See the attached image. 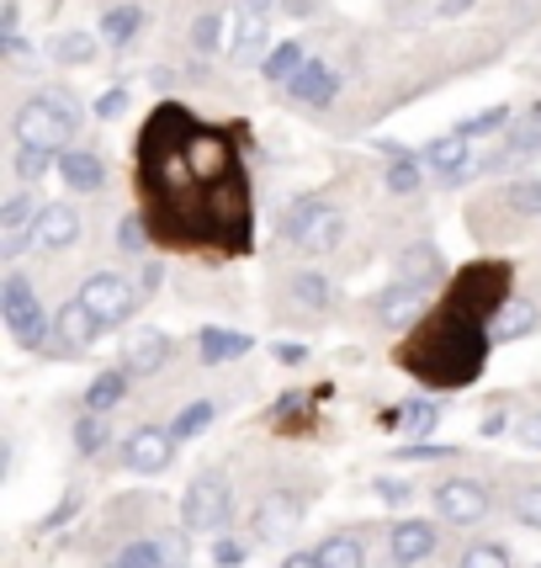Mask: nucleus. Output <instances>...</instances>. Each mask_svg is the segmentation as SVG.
<instances>
[{"label": "nucleus", "instance_id": "1", "mask_svg": "<svg viewBox=\"0 0 541 568\" xmlns=\"http://www.w3.org/2000/svg\"><path fill=\"white\" fill-rule=\"evenodd\" d=\"M139 197L149 234L181 250L239 255L249 245V181L239 144L186 106H160L144 123Z\"/></svg>", "mask_w": 541, "mask_h": 568}, {"label": "nucleus", "instance_id": "2", "mask_svg": "<svg viewBox=\"0 0 541 568\" xmlns=\"http://www.w3.org/2000/svg\"><path fill=\"white\" fill-rule=\"evenodd\" d=\"M489 346H493L489 324H478L441 303V308L415 329V341L398 351V362H404V372L419 377L425 388H468V383H478V372L489 362Z\"/></svg>", "mask_w": 541, "mask_h": 568}, {"label": "nucleus", "instance_id": "3", "mask_svg": "<svg viewBox=\"0 0 541 568\" xmlns=\"http://www.w3.org/2000/svg\"><path fill=\"white\" fill-rule=\"evenodd\" d=\"M504 303H510V266L504 261H478L462 276H451V287H446V308L489 324V329L504 314Z\"/></svg>", "mask_w": 541, "mask_h": 568}, {"label": "nucleus", "instance_id": "4", "mask_svg": "<svg viewBox=\"0 0 541 568\" xmlns=\"http://www.w3.org/2000/svg\"><path fill=\"white\" fill-rule=\"evenodd\" d=\"M70 139H74V112L64 106V101H53V97L22 101V112H17V144L59 154ZM64 154H70V149H64Z\"/></svg>", "mask_w": 541, "mask_h": 568}, {"label": "nucleus", "instance_id": "5", "mask_svg": "<svg viewBox=\"0 0 541 568\" xmlns=\"http://www.w3.org/2000/svg\"><path fill=\"white\" fill-rule=\"evenodd\" d=\"M0 320H6V329H11L27 351H38L53 329V324L43 320V303H38V293H32V282H27L22 272H11L0 282Z\"/></svg>", "mask_w": 541, "mask_h": 568}, {"label": "nucleus", "instance_id": "6", "mask_svg": "<svg viewBox=\"0 0 541 568\" xmlns=\"http://www.w3.org/2000/svg\"><path fill=\"white\" fill-rule=\"evenodd\" d=\"M223 520H228V478L207 468L192 478V489L181 499V531H218Z\"/></svg>", "mask_w": 541, "mask_h": 568}, {"label": "nucleus", "instance_id": "7", "mask_svg": "<svg viewBox=\"0 0 541 568\" xmlns=\"http://www.w3.org/2000/svg\"><path fill=\"white\" fill-rule=\"evenodd\" d=\"M340 234L345 219L340 207H329V202H297L293 219H287V240H297V250H308V255H329L340 245Z\"/></svg>", "mask_w": 541, "mask_h": 568}, {"label": "nucleus", "instance_id": "8", "mask_svg": "<svg viewBox=\"0 0 541 568\" xmlns=\"http://www.w3.org/2000/svg\"><path fill=\"white\" fill-rule=\"evenodd\" d=\"M80 303L91 308L101 320V329H118V324L133 320V308H139V293L127 287L123 276H112V272H96V276H85V287H80Z\"/></svg>", "mask_w": 541, "mask_h": 568}, {"label": "nucleus", "instance_id": "9", "mask_svg": "<svg viewBox=\"0 0 541 568\" xmlns=\"http://www.w3.org/2000/svg\"><path fill=\"white\" fill-rule=\"evenodd\" d=\"M175 446H181L175 430H165V425H139V430L123 442V463L133 473H171Z\"/></svg>", "mask_w": 541, "mask_h": 568}, {"label": "nucleus", "instance_id": "10", "mask_svg": "<svg viewBox=\"0 0 541 568\" xmlns=\"http://www.w3.org/2000/svg\"><path fill=\"white\" fill-rule=\"evenodd\" d=\"M436 516H446L451 526H478L489 516V489L472 478H441L436 484Z\"/></svg>", "mask_w": 541, "mask_h": 568}, {"label": "nucleus", "instance_id": "11", "mask_svg": "<svg viewBox=\"0 0 541 568\" xmlns=\"http://www.w3.org/2000/svg\"><path fill=\"white\" fill-rule=\"evenodd\" d=\"M38 202L27 197V192H11V197L0 202V255L6 261H17L32 240H38Z\"/></svg>", "mask_w": 541, "mask_h": 568}, {"label": "nucleus", "instance_id": "12", "mask_svg": "<svg viewBox=\"0 0 541 568\" xmlns=\"http://www.w3.org/2000/svg\"><path fill=\"white\" fill-rule=\"evenodd\" d=\"M425 303H430V293L419 282H398V287H388V293L377 297V320L388 324V329H409V324L425 320Z\"/></svg>", "mask_w": 541, "mask_h": 568}, {"label": "nucleus", "instance_id": "13", "mask_svg": "<svg viewBox=\"0 0 541 568\" xmlns=\"http://www.w3.org/2000/svg\"><path fill=\"white\" fill-rule=\"evenodd\" d=\"M297 520H303V499L297 495H266L261 505H255V516H249V526H255V537L261 542H276V537H287Z\"/></svg>", "mask_w": 541, "mask_h": 568}, {"label": "nucleus", "instance_id": "14", "mask_svg": "<svg viewBox=\"0 0 541 568\" xmlns=\"http://www.w3.org/2000/svg\"><path fill=\"white\" fill-rule=\"evenodd\" d=\"M171 335L165 329H144V335H133L123 346V372L127 377H154V372L171 362Z\"/></svg>", "mask_w": 541, "mask_h": 568}, {"label": "nucleus", "instance_id": "15", "mask_svg": "<svg viewBox=\"0 0 541 568\" xmlns=\"http://www.w3.org/2000/svg\"><path fill=\"white\" fill-rule=\"evenodd\" d=\"M388 552H394V564L419 568L436 552V526L430 520H398L394 531H388Z\"/></svg>", "mask_w": 541, "mask_h": 568}, {"label": "nucleus", "instance_id": "16", "mask_svg": "<svg viewBox=\"0 0 541 568\" xmlns=\"http://www.w3.org/2000/svg\"><path fill=\"white\" fill-rule=\"evenodd\" d=\"M53 335H59V346L64 351H91V341L101 335V320L80 303V297H70V303L53 314Z\"/></svg>", "mask_w": 541, "mask_h": 568}, {"label": "nucleus", "instance_id": "17", "mask_svg": "<svg viewBox=\"0 0 541 568\" xmlns=\"http://www.w3.org/2000/svg\"><path fill=\"white\" fill-rule=\"evenodd\" d=\"M74 240H80V213H74L70 202H43V213H38V245L70 250Z\"/></svg>", "mask_w": 541, "mask_h": 568}, {"label": "nucleus", "instance_id": "18", "mask_svg": "<svg viewBox=\"0 0 541 568\" xmlns=\"http://www.w3.org/2000/svg\"><path fill=\"white\" fill-rule=\"evenodd\" d=\"M303 106H329L335 101V91H340V80H335V70L329 64H319V59H308L303 70L293 74V85H287Z\"/></svg>", "mask_w": 541, "mask_h": 568}, {"label": "nucleus", "instance_id": "19", "mask_svg": "<svg viewBox=\"0 0 541 568\" xmlns=\"http://www.w3.org/2000/svg\"><path fill=\"white\" fill-rule=\"evenodd\" d=\"M468 149H472L468 133H441L436 144H425L419 165H430V171H441L446 181H457V175L468 171Z\"/></svg>", "mask_w": 541, "mask_h": 568}, {"label": "nucleus", "instance_id": "20", "mask_svg": "<svg viewBox=\"0 0 541 568\" xmlns=\"http://www.w3.org/2000/svg\"><path fill=\"white\" fill-rule=\"evenodd\" d=\"M59 175H64V186H70V192H101V186H106V165H101V154H85V149L59 154Z\"/></svg>", "mask_w": 541, "mask_h": 568}, {"label": "nucleus", "instance_id": "21", "mask_svg": "<svg viewBox=\"0 0 541 568\" xmlns=\"http://www.w3.org/2000/svg\"><path fill=\"white\" fill-rule=\"evenodd\" d=\"M537 324H541V303H531V297H510L504 314L493 320V346H510V341H520V335H531Z\"/></svg>", "mask_w": 541, "mask_h": 568}, {"label": "nucleus", "instance_id": "22", "mask_svg": "<svg viewBox=\"0 0 541 568\" xmlns=\"http://www.w3.org/2000/svg\"><path fill=\"white\" fill-rule=\"evenodd\" d=\"M249 346H255V341H249V335H239V329H202V335H197V356L207 362V367L239 362Z\"/></svg>", "mask_w": 541, "mask_h": 568}, {"label": "nucleus", "instance_id": "23", "mask_svg": "<svg viewBox=\"0 0 541 568\" xmlns=\"http://www.w3.org/2000/svg\"><path fill=\"white\" fill-rule=\"evenodd\" d=\"M127 377L123 367H112V372H101V377H91V388H85V415H106V409H118L127 398Z\"/></svg>", "mask_w": 541, "mask_h": 568}, {"label": "nucleus", "instance_id": "24", "mask_svg": "<svg viewBox=\"0 0 541 568\" xmlns=\"http://www.w3.org/2000/svg\"><path fill=\"white\" fill-rule=\"evenodd\" d=\"M266 11H239V32H234V64H255L266 53Z\"/></svg>", "mask_w": 541, "mask_h": 568}, {"label": "nucleus", "instance_id": "25", "mask_svg": "<svg viewBox=\"0 0 541 568\" xmlns=\"http://www.w3.org/2000/svg\"><path fill=\"white\" fill-rule=\"evenodd\" d=\"M441 276V250L436 245H409L404 255H398V282H436Z\"/></svg>", "mask_w": 541, "mask_h": 568}, {"label": "nucleus", "instance_id": "26", "mask_svg": "<svg viewBox=\"0 0 541 568\" xmlns=\"http://www.w3.org/2000/svg\"><path fill=\"white\" fill-rule=\"evenodd\" d=\"M319 564L324 568H367V547L356 542L350 531H345V537H324V542H319Z\"/></svg>", "mask_w": 541, "mask_h": 568}, {"label": "nucleus", "instance_id": "27", "mask_svg": "<svg viewBox=\"0 0 541 568\" xmlns=\"http://www.w3.org/2000/svg\"><path fill=\"white\" fill-rule=\"evenodd\" d=\"M303 64H308V59H303L297 43H276V49L266 53V64H261V70H266V80H287V85H293V74L303 70Z\"/></svg>", "mask_w": 541, "mask_h": 568}, {"label": "nucleus", "instance_id": "28", "mask_svg": "<svg viewBox=\"0 0 541 568\" xmlns=\"http://www.w3.org/2000/svg\"><path fill=\"white\" fill-rule=\"evenodd\" d=\"M537 149H541V106L516 128V133H510V144H504L499 160H525V154H537Z\"/></svg>", "mask_w": 541, "mask_h": 568}, {"label": "nucleus", "instance_id": "29", "mask_svg": "<svg viewBox=\"0 0 541 568\" xmlns=\"http://www.w3.org/2000/svg\"><path fill=\"white\" fill-rule=\"evenodd\" d=\"M144 27V11L139 6H112L106 11V22H101V38H112V43H127L133 32Z\"/></svg>", "mask_w": 541, "mask_h": 568}, {"label": "nucleus", "instance_id": "30", "mask_svg": "<svg viewBox=\"0 0 541 568\" xmlns=\"http://www.w3.org/2000/svg\"><path fill=\"white\" fill-rule=\"evenodd\" d=\"M53 59H59V64H91V59H96V38H91V32H64V38L53 43Z\"/></svg>", "mask_w": 541, "mask_h": 568}, {"label": "nucleus", "instance_id": "31", "mask_svg": "<svg viewBox=\"0 0 541 568\" xmlns=\"http://www.w3.org/2000/svg\"><path fill=\"white\" fill-rule=\"evenodd\" d=\"M207 425H213V404H186V409L171 420V430H175V442H192V436H202Z\"/></svg>", "mask_w": 541, "mask_h": 568}, {"label": "nucleus", "instance_id": "32", "mask_svg": "<svg viewBox=\"0 0 541 568\" xmlns=\"http://www.w3.org/2000/svg\"><path fill=\"white\" fill-rule=\"evenodd\" d=\"M101 446H106V425H101V415H80V420H74V452H80V457H96Z\"/></svg>", "mask_w": 541, "mask_h": 568}, {"label": "nucleus", "instance_id": "33", "mask_svg": "<svg viewBox=\"0 0 541 568\" xmlns=\"http://www.w3.org/2000/svg\"><path fill=\"white\" fill-rule=\"evenodd\" d=\"M404 425L419 430V436H430V430L441 425V404H436V398H409V404H404Z\"/></svg>", "mask_w": 541, "mask_h": 568}, {"label": "nucleus", "instance_id": "34", "mask_svg": "<svg viewBox=\"0 0 541 568\" xmlns=\"http://www.w3.org/2000/svg\"><path fill=\"white\" fill-rule=\"evenodd\" d=\"M382 181H388V192H398V197H404V192H415L425 175H419V160H409V154H394V165H388V175H382Z\"/></svg>", "mask_w": 541, "mask_h": 568}, {"label": "nucleus", "instance_id": "35", "mask_svg": "<svg viewBox=\"0 0 541 568\" xmlns=\"http://www.w3.org/2000/svg\"><path fill=\"white\" fill-rule=\"evenodd\" d=\"M218 43H223V17H218V11H202L197 22H192V49L213 53Z\"/></svg>", "mask_w": 541, "mask_h": 568}, {"label": "nucleus", "instance_id": "36", "mask_svg": "<svg viewBox=\"0 0 541 568\" xmlns=\"http://www.w3.org/2000/svg\"><path fill=\"white\" fill-rule=\"evenodd\" d=\"M118 245H123L127 255H144V250H149V223H144V213H127V219L118 223Z\"/></svg>", "mask_w": 541, "mask_h": 568}, {"label": "nucleus", "instance_id": "37", "mask_svg": "<svg viewBox=\"0 0 541 568\" xmlns=\"http://www.w3.org/2000/svg\"><path fill=\"white\" fill-rule=\"evenodd\" d=\"M293 293H297V303H308V308H329V282H324L319 272H303L293 282Z\"/></svg>", "mask_w": 541, "mask_h": 568}, {"label": "nucleus", "instance_id": "38", "mask_svg": "<svg viewBox=\"0 0 541 568\" xmlns=\"http://www.w3.org/2000/svg\"><path fill=\"white\" fill-rule=\"evenodd\" d=\"M457 568H510V552H504L499 542H478V547L462 552V564Z\"/></svg>", "mask_w": 541, "mask_h": 568}, {"label": "nucleus", "instance_id": "39", "mask_svg": "<svg viewBox=\"0 0 541 568\" xmlns=\"http://www.w3.org/2000/svg\"><path fill=\"white\" fill-rule=\"evenodd\" d=\"M49 171H53V154H49V149L17 144V175H22V181H38V175H49Z\"/></svg>", "mask_w": 541, "mask_h": 568}, {"label": "nucleus", "instance_id": "40", "mask_svg": "<svg viewBox=\"0 0 541 568\" xmlns=\"http://www.w3.org/2000/svg\"><path fill=\"white\" fill-rule=\"evenodd\" d=\"M112 568H160V542H127L112 558Z\"/></svg>", "mask_w": 541, "mask_h": 568}, {"label": "nucleus", "instance_id": "41", "mask_svg": "<svg viewBox=\"0 0 541 568\" xmlns=\"http://www.w3.org/2000/svg\"><path fill=\"white\" fill-rule=\"evenodd\" d=\"M510 207L525 219H541V181H516L510 186Z\"/></svg>", "mask_w": 541, "mask_h": 568}, {"label": "nucleus", "instance_id": "42", "mask_svg": "<svg viewBox=\"0 0 541 568\" xmlns=\"http://www.w3.org/2000/svg\"><path fill=\"white\" fill-rule=\"evenodd\" d=\"M510 505H516V516L525 520V526H537V531H541V484L516 489V499H510Z\"/></svg>", "mask_w": 541, "mask_h": 568}, {"label": "nucleus", "instance_id": "43", "mask_svg": "<svg viewBox=\"0 0 541 568\" xmlns=\"http://www.w3.org/2000/svg\"><path fill=\"white\" fill-rule=\"evenodd\" d=\"M510 123V106H489V112H478V118H468V123L457 128V133H468V139H478V133H493V128Z\"/></svg>", "mask_w": 541, "mask_h": 568}, {"label": "nucleus", "instance_id": "44", "mask_svg": "<svg viewBox=\"0 0 541 568\" xmlns=\"http://www.w3.org/2000/svg\"><path fill=\"white\" fill-rule=\"evenodd\" d=\"M451 457V446H436V442H409L398 446V463H446Z\"/></svg>", "mask_w": 541, "mask_h": 568}, {"label": "nucleus", "instance_id": "45", "mask_svg": "<svg viewBox=\"0 0 541 568\" xmlns=\"http://www.w3.org/2000/svg\"><path fill=\"white\" fill-rule=\"evenodd\" d=\"M186 537H192V531L160 537V568H186Z\"/></svg>", "mask_w": 541, "mask_h": 568}, {"label": "nucleus", "instance_id": "46", "mask_svg": "<svg viewBox=\"0 0 541 568\" xmlns=\"http://www.w3.org/2000/svg\"><path fill=\"white\" fill-rule=\"evenodd\" d=\"M213 558H218V568H239L245 564V547L228 542V537H218V542H213Z\"/></svg>", "mask_w": 541, "mask_h": 568}, {"label": "nucleus", "instance_id": "47", "mask_svg": "<svg viewBox=\"0 0 541 568\" xmlns=\"http://www.w3.org/2000/svg\"><path fill=\"white\" fill-rule=\"evenodd\" d=\"M276 362H282V367H303V362H308V346H303V341H276Z\"/></svg>", "mask_w": 541, "mask_h": 568}, {"label": "nucleus", "instance_id": "48", "mask_svg": "<svg viewBox=\"0 0 541 568\" xmlns=\"http://www.w3.org/2000/svg\"><path fill=\"white\" fill-rule=\"evenodd\" d=\"M123 106H127V91H123V85H112V91H106V97L96 101V112H101V118H118Z\"/></svg>", "mask_w": 541, "mask_h": 568}, {"label": "nucleus", "instance_id": "49", "mask_svg": "<svg viewBox=\"0 0 541 568\" xmlns=\"http://www.w3.org/2000/svg\"><path fill=\"white\" fill-rule=\"evenodd\" d=\"M74 505H80V495H64V499H59V510H53V516L43 520V531H59V526H64V520L74 516Z\"/></svg>", "mask_w": 541, "mask_h": 568}, {"label": "nucleus", "instance_id": "50", "mask_svg": "<svg viewBox=\"0 0 541 568\" xmlns=\"http://www.w3.org/2000/svg\"><path fill=\"white\" fill-rule=\"evenodd\" d=\"M516 436H520V442H525V446H537V452H541V415H525V420H520V430H516Z\"/></svg>", "mask_w": 541, "mask_h": 568}, {"label": "nucleus", "instance_id": "51", "mask_svg": "<svg viewBox=\"0 0 541 568\" xmlns=\"http://www.w3.org/2000/svg\"><path fill=\"white\" fill-rule=\"evenodd\" d=\"M17 22H22V6H17V0H6V11H0V32L11 38V32H17Z\"/></svg>", "mask_w": 541, "mask_h": 568}, {"label": "nucleus", "instance_id": "52", "mask_svg": "<svg viewBox=\"0 0 541 568\" xmlns=\"http://www.w3.org/2000/svg\"><path fill=\"white\" fill-rule=\"evenodd\" d=\"M282 568H324L319 552H293V558H282Z\"/></svg>", "mask_w": 541, "mask_h": 568}, {"label": "nucleus", "instance_id": "53", "mask_svg": "<svg viewBox=\"0 0 541 568\" xmlns=\"http://www.w3.org/2000/svg\"><path fill=\"white\" fill-rule=\"evenodd\" d=\"M282 11H293V17H314L319 6H314V0H282Z\"/></svg>", "mask_w": 541, "mask_h": 568}, {"label": "nucleus", "instance_id": "54", "mask_svg": "<svg viewBox=\"0 0 541 568\" xmlns=\"http://www.w3.org/2000/svg\"><path fill=\"white\" fill-rule=\"evenodd\" d=\"M499 430H504V409H489L483 415V436H499Z\"/></svg>", "mask_w": 541, "mask_h": 568}, {"label": "nucleus", "instance_id": "55", "mask_svg": "<svg viewBox=\"0 0 541 568\" xmlns=\"http://www.w3.org/2000/svg\"><path fill=\"white\" fill-rule=\"evenodd\" d=\"M0 43H6V53H11V59H22V53H27V43H22V32H11V38H0Z\"/></svg>", "mask_w": 541, "mask_h": 568}, {"label": "nucleus", "instance_id": "56", "mask_svg": "<svg viewBox=\"0 0 541 568\" xmlns=\"http://www.w3.org/2000/svg\"><path fill=\"white\" fill-rule=\"evenodd\" d=\"M377 495H382V499H404L409 489H404V484H377Z\"/></svg>", "mask_w": 541, "mask_h": 568}, {"label": "nucleus", "instance_id": "57", "mask_svg": "<svg viewBox=\"0 0 541 568\" xmlns=\"http://www.w3.org/2000/svg\"><path fill=\"white\" fill-rule=\"evenodd\" d=\"M270 0H245V11H266Z\"/></svg>", "mask_w": 541, "mask_h": 568}, {"label": "nucleus", "instance_id": "58", "mask_svg": "<svg viewBox=\"0 0 541 568\" xmlns=\"http://www.w3.org/2000/svg\"><path fill=\"white\" fill-rule=\"evenodd\" d=\"M462 6H472V0H451V11H462Z\"/></svg>", "mask_w": 541, "mask_h": 568}, {"label": "nucleus", "instance_id": "59", "mask_svg": "<svg viewBox=\"0 0 541 568\" xmlns=\"http://www.w3.org/2000/svg\"><path fill=\"white\" fill-rule=\"evenodd\" d=\"M537 568H541V564H537Z\"/></svg>", "mask_w": 541, "mask_h": 568}]
</instances>
